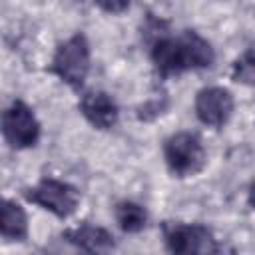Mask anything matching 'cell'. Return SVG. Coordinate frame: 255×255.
Segmentation results:
<instances>
[{"label": "cell", "mask_w": 255, "mask_h": 255, "mask_svg": "<svg viewBox=\"0 0 255 255\" xmlns=\"http://www.w3.org/2000/svg\"><path fill=\"white\" fill-rule=\"evenodd\" d=\"M98 4V8H102L108 14H122L124 10L129 8L131 0H94Z\"/></svg>", "instance_id": "cell-13"}, {"label": "cell", "mask_w": 255, "mask_h": 255, "mask_svg": "<svg viewBox=\"0 0 255 255\" xmlns=\"http://www.w3.org/2000/svg\"><path fill=\"white\" fill-rule=\"evenodd\" d=\"M50 72L56 74L72 90H80L90 72V44L82 32L62 42L52 58Z\"/></svg>", "instance_id": "cell-2"}, {"label": "cell", "mask_w": 255, "mask_h": 255, "mask_svg": "<svg viewBox=\"0 0 255 255\" xmlns=\"http://www.w3.org/2000/svg\"><path fill=\"white\" fill-rule=\"evenodd\" d=\"M2 135L6 143L14 149H24L36 145L40 137V122L34 112L22 102L14 100L2 114Z\"/></svg>", "instance_id": "cell-6"}, {"label": "cell", "mask_w": 255, "mask_h": 255, "mask_svg": "<svg viewBox=\"0 0 255 255\" xmlns=\"http://www.w3.org/2000/svg\"><path fill=\"white\" fill-rule=\"evenodd\" d=\"M149 56L161 78L179 76L187 70L209 68L215 62L211 44L195 30H183L179 36H157L151 42Z\"/></svg>", "instance_id": "cell-1"}, {"label": "cell", "mask_w": 255, "mask_h": 255, "mask_svg": "<svg viewBox=\"0 0 255 255\" xmlns=\"http://www.w3.org/2000/svg\"><path fill=\"white\" fill-rule=\"evenodd\" d=\"M163 157L167 169L177 177H189L203 169L207 155L199 135L191 131H177L163 143Z\"/></svg>", "instance_id": "cell-3"}, {"label": "cell", "mask_w": 255, "mask_h": 255, "mask_svg": "<svg viewBox=\"0 0 255 255\" xmlns=\"http://www.w3.org/2000/svg\"><path fill=\"white\" fill-rule=\"evenodd\" d=\"M80 112L96 129H110L118 124V118H120L116 100L102 90H90L82 94Z\"/></svg>", "instance_id": "cell-8"}, {"label": "cell", "mask_w": 255, "mask_h": 255, "mask_svg": "<svg viewBox=\"0 0 255 255\" xmlns=\"http://www.w3.org/2000/svg\"><path fill=\"white\" fill-rule=\"evenodd\" d=\"M247 201H249V205L255 209V179L251 181V185H249V191H247Z\"/></svg>", "instance_id": "cell-14"}, {"label": "cell", "mask_w": 255, "mask_h": 255, "mask_svg": "<svg viewBox=\"0 0 255 255\" xmlns=\"http://www.w3.org/2000/svg\"><path fill=\"white\" fill-rule=\"evenodd\" d=\"M24 197L30 203L50 211L58 219H68L74 215L80 203V191L72 183L56 177H42L36 185L24 191Z\"/></svg>", "instance_id": "cell-4"}, {"label": "cell", "mask_w": 255, "mask_h": 255, "mask_svg": "<svg viewBox=\"0 0 255 255\" xmlns=\"http://www.w3.org/2000/svg\"><path fill=\"white\" fill-rule=\"evenodd\" d=\"M116 221L124 233H139L147 225V211L135 201H120L116 205Z\"/></svg>", "instance_id": "cell-11"}, {"label": "cell", "mask_w": 255, "mask_h": 255, "mask_svg": "<svg viewBox=\"0 0 255 255\" xmlns=\"http://www.w3.org/2000/svg\"><path fill=\"white\" fill-rule=\"evenodd\" d=\"M0 233L8 241H24L28 237V217H26V211L14 199H4V203H2Z\"/></svg>", "instance_id": "cell-10"}, {"label": "cell", "mask_w": 255, "mask_h": 255, "mask_svg": "<svg viewBox=\"0 0 255 255\" xmlns=\"http://www.w3.org/2000/svg\"><path fill=\"white\" fill-rule=\"evenodd\" d=\"M233 114V96L227 88L209 86L195 96V116L203 126L223 128Z\"/></svg>", "instance_id": "cell-7"}, {"label": "cell", "mask_w": 255, "mask_h": 255, "mask_svg": "<svg viewBox=\"0 0 255 255\" xmlns=\"http://www.w3.org/2000/svg\"><path fill=\"white\" fill-rule=\"evenodd\" d=\"M163 231V241L167 251L171 253H217L219 245L213 237V233L199 223H173L165 221L161 225Z\"/></svg>", "instance_id": "cell-5"}, {"label": "cell", "mask_w": 255, "mask_h": 255, "mask_svg": "<svg viewBox=\"0 0 255 255\" xmlns=\"http://www.w3.org/2000/svg\"><path fill=\"white\" fill-rule=\"evenodd\" d=\"M62 237L68 243H72L74 247H78L82 251H88V253L110 251L116 245L114 235L108 229L98 227V225H78V227L66 229L62 233Z\"/></svg>", "instance_id": "cell-9"}, {"label": "cell", "mask_w": 255, "mask_h": 255, "mask_svg": "<svg viewBox=\"0 0 255 255\" xmlns=\"http://www.w3.org/2000/svg\"><path fill=\"white\" fill-rule=\"evenodd\" d=\"M231 78L237 84L255 86V50H247L235 60L231 68Z\"/></svg>", "instance_id": "cell-12"}]
</instances>
